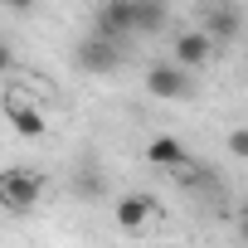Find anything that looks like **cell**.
Masks as SVG:
<instances>
[{
  "mask_svg": "<svg viewBox=\"0 0 248 248\" xmlns=\"http://www.w3.org/2000/svg\"><path fill=\"white\" fill-rule=\"evenodd\" d=\"M195 68H185V63H156V68H146V93L151 97H190L195 93V78H190Z\"/></svg>",
  "mask_w": 248,
  "mask_h": 248,
  "instance_id": "4",
  "label": "cell"
},
{
  "mask_svg": "<svg viewBox=\"0 0 248 248\" xmlns=\"http://www.w3.org/2000/svg\"><path fill=\"white\" fill-rule=\"evenodd\" d=\"M34 5H39V0H5V10H15V15H30Z\"/></svg>",
  "mask_w": 248,
  "mask_h": 248,
  "instance_id": "14",
  "label": "cell"
},
{
  "mask_svg": "<svg viewBox=\"0 0 248 248\" xmlns=\"http://www.w3.org/2000/svg\"><path fill=\"white\" fill-rule=\"evenodd\" d=\"M5 117H10V127H15V137H30V141H39V137L49 132V122H44V112H39V107H30V102H10V107H5Z\"/></svg>",
  "mask_w": 248,
  "mask_h": 248,
  "instance_id": "9",
  "label": "cell"
},
{
  "mask_svg": "<svg viewBox=\"0 0 248 248\" xmlns=\"http://www.w3.org/2000/svg\"><path fill=\"white\" fill-rule=\"evenodd\" d=\"M44 195V175L39 170H25V166H10L5 175H0V200H5L10 214H30Z\"/></svg>",
  "mask_w": 248,
  "mask_h": 248,
  "instance_id": "1",
  "label": "cell"
},
{
  "mask_svg": "<svg viewBox=\"0 0 248 248\" xmlns=\"http://www.w3.org/2000/svg\"><path fill=\"white\" fill-rule=\"evenodd\" d=\"M214 39H209V30L200 25V30H180L175 34V63H185V68H204L209 59H214Z\"/></svg>",
  "mask_w": 248,
  "mask_h": 248,
  "instance_id": "6",
  "label": "cell"
},
{
  "mask_svg": "<svg viewBox=\"0 0 248 248\" xmlns=\"http://www.w3.org/2000/svg\"><path fill=\"white\" fill-rule=\"evenodd\" d=\"M229 151H233L238 161H248V127H233V132H229Z\"/></svg>",
  "mask_w": 248,
  "mask_h": 248,
  "instance_id": "12",
  "label": "cell"
},
{
  "mask_svg": "<svg viewBox=\"0 0 248 248\" xmlns=\"http://www.w3.org/2000/svg\"><path fill=\"white\" fill-rule=\"evenodd\" d=\"M93 34H107V39H132L137 34V0H102L97 5V20H93Z\"/></svg>",
  "mask_w": 248,
  "mask_h": 248,
  "instance_id": "3",
  "label": "cell"
},
{
  "mask_svg": "<svg viewBox=\"0 0 248 248\" xmlns=\"http://www.w3.org/2000/svg\"><path fill=\"white\" fill-rule=\"evenodd\" d=\"M185 190H204V195H214V190H219V175L204 170V166H185Z\"/></svg>",
  "mask_w": 248,
  "mask_h": 248,
  "instance_id": "11",
  "label": "cell"
},
{
  "mask_svg": "<svg viewBox=\"0 0 248 248\" xmlns=\"http://www.w3.org/2000/svg\"><path fill=\"white\" fill-rule=\"evenodd\" d=\"M146 161H151V166H161V170H185V166H190V146H185L180 137L161 132V137H151V141H146Z\"/></svg>",
  "mask_w": 248,
  "mask_h": 248,
  "instance_id": "8",
  "label": "cell"
},
{
  "mask_svg": "<svg viewBox=\"0 0 248 248\" xmlns=\"http://www.w3.org/2000/svg\"><path fill=\"white\" fill-rule=\"evenodd\" d=\"M73 63H78L83 73H93V78L117 73V68H122V44L107 39V34H88V39L73 44Z\"/></svg>",
  "mask_w": 248,
  "mask_h": 248,
  "instance_id": "2",
  "label": "cell"
},
{
  "mask_svg": "<svg viewBox=\"0 0 248 248\" xmlns=\"http://www.w3.org/2000/svg\"><path fill=\"white\" fill-rule=\"evenodd\" d=\"M73 190H83V195L93 200V195H102V180H97V175L88 170V175H73Z\"/></svg>",
  "mask_w": 248,
  "mask_h": 248,
  "instance_id": "13",
  "label": "cell"
},
{
  "mask_svg": "<svg viewBox=\"0 0 248 248\" xmlns=\"http://www.w3.org/2000/svg\"><path fill=\"white\" fill-rule=\"evenodd\" d=\"M156 214H161V204H156L151 195H122V200H117V229H122V233H141Z\"/></svg>",
  "mask_w": 248,
  "mask_h": 248,
  "instance_id": "7",
  "label": "cell"
},
{
  "mask_svg": "<svg viewBox=\"0 0 248 248\" xmlns=\"http://www.w3.org/2000/svg\"><path fill=\"white\" fill-rule=\"evenodd\" d=\"M170 20L166 0H137V34H161Z\"/></svg>",
  "mask_w": 248,
  "mask_h": 248,
  "instance_id": "10",
  "label": "cell"
},
{
  "mask_svg": "<svg viewBox=\"0 0 248 248\" xmlns=\"http://www.w3.org/2000/svg\"><path fill=\"white\" fill-rule=\"evenodd\" d=\"M204 30H209V39L214 44H229V39H238L243 34V10L233 5V0H219V5H209L204 10V20H200Z\"/></svg>",
  "mask_w": 248,
  "mask_h": 248,
  "instance_id": "5",
  "label": "cell"
},
{
  "mask_svg": "<svg viewBox=\"0 0 248 248\" xmlns=\"http://www.w3.org/2000/svg\"><path fill=\"white\" fill-rule=\"evenodd\" d=\"M238 233H243V243H248V200H243V209H238Z\"/></svg>",
  "mask_w": 248,
  "mask_h": 248,
  "instance_id": "15",
  "label": "cell"
}]
</instances>
